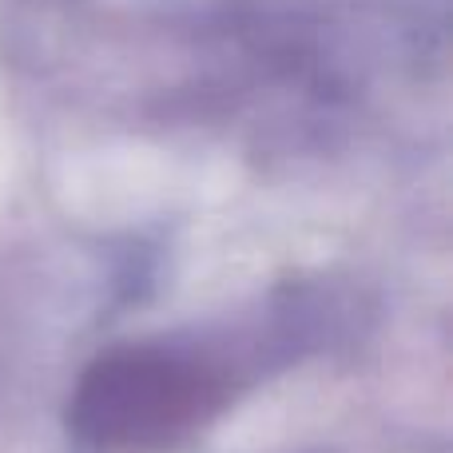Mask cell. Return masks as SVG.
Listing matches in <instances>:
<instances>
[{"instance_id": "cell-1", "label": "cell", "mask_w": 453, "mask_h": 453, "mask_svg": "<svg viewBox=\"0 0 453 453\" xmlns=\"http://www.w3.org/2000/svg\"><path fill=\"white\" fill-rule=\"evenodd\" d=\"M223 390L207 366L164 346H116L84 370L68 426L92 453H164L215 414Z\"/></svg>"}]
</instances>
